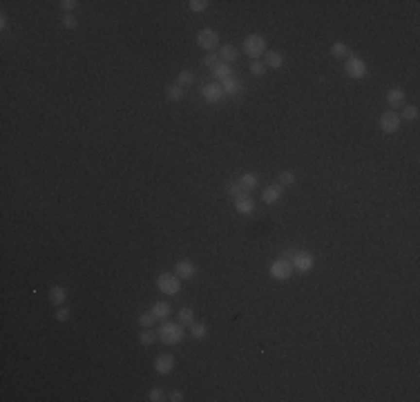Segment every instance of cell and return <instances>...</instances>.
<instances>
[{"mask_svg":"<svg viewBox=\"0 0 420 402\" xmlns=\"http://www.w3.org/2000/svg\"><path fill=\"white\" fill-rule=\"evenodd\" d=\"M157 337H159V335H157L152 329H143L141 333H139V342H141L143 347H150V344H155Z\"/></svg>","mask_w":420,"mask_h":402,"instance_id":"obj_23","label":"cell"},{"mask_svg":"<svg viewBox=\"0 0 420 402\" xmlns=\"http://www.w3.org/2000/svg\"><path fill=\"white\" fill-rule=\"evenodd\" d=\"M148 400L150 402H163V400H168V398H166V393H163V389L157 386V389H152V391L148 393Z\"/></svg>","mask_w":420,"mask_h":402,"instance_id":"obj_34","label":"cell"},{"mask_svg":"<svg viewBox=\"0 0 420 402\" xmlns=\"http://www.w3.org/2000/svg\"><path fill=\"white\" fill-rule=\"evenodd\" d=\"M206 333H208L206 324H201V322H192V324H190V335H192L194 340H204Z\"/></svg>","mask_w":420,"mask_h":402,"instance_id":"obj_25","label":"cell"},{"mask_svg":"<svg viewBox=\"0 0 420 402\" xmlns=\"http://www.w3.org/2000/svg\"><path fill=\"white\" fill-rule=\"evenodd\" d=\"M58 5H61V9L65 11V14H72L74 9H76V0H61V2H58Z\"/></svg>","mask_w":420,"mask_h":402,"instance_id":"obj_37","label":"cell"},{"mask_svg":"<svg viewBox=\"0 0 420 402\" xmlns=\"http://www.w3.org/2000/svg\"><path fill=\"white\" fill-rule=\"evenodd\" d=\"M293 273H295V268H293V264H291V259H286V257H280L271 264V277L273 280H277V281L291 280Z\"/></svg>","mask_w":420,"mask_h":402,"instance_id":"obj_3","label":"cell"},{"mask_svg":"<svg viewBox=\"0 0 420 402\" xmlns=\"http://www.w3.org/2000/svg\"><path fill=\"white\" fill-rule=\"evenodd\" d=\"M380 130L385 134H396L400 130V116L396 112H382L380 114Z\"/></svg>","mask_w":420,"mask_h":402,"instance_id":"obj_9","label":"cell"},{"mask_svg":"<svg viewBox=\"0 0 420 402\" xmlns=\"http://www.w3.org/2000/svg\"><path fill=\"white\" fill-rule=\"evenodd\" d=\"M168 400H170V402H181V400H183V393H181V391H170Z\"/></svg>","mask_w":420,"mask_h":402,"instance_id":"obj_39","label":"cell"},{"mask_svg":"<svg viewBox=\"0 0 420 402\" xmlns=\"http://www.w3.org/2000/svg\"><path fill=\"white\" fill-rule=\"evenodd\" d=\"M264 65L266 67H273V70H280V67L284 65V56L280 54V52H266L264 54Z\"/></svg>","mask_w":420,"mask_h":402,"instance_id":"obj_20","label":"cell"},{"mask_svg":"<svg viewBox=\"0 0 420 402\" xmlns=\"http://www.w3.org/2000/svg\"><path fill=\"white\" fill-rule=\"evenodd\" d=\"M0 29H7V16L0 14Z\"/></svg>","mask_w":420,"mask_h":402,"instance_id":"obj_40","label":"cell"},{"mask_svg":"<svg viewBox=\"0 0 420 402\" xmlns=\"http://www.w3.org/2000/svg\"><path fill=\"white\" fill-rule=\"evenodd\" d=\"M212 76L219 78V81H226V78L235 76V70H232V65H228V63H217L215 67H212Z\"/></svg>","mask_w":420,"mask_h":402,"instance_id":"obj_17","label":"cell"},{"mask_svg":"<svg viewBox=\"0 0 420 402\" xmlns=\"http://www.w3.org/2000/svg\"><path fill=\"white\" fill-rule=\"evenodd\" d=\"M235 210L239 215H253L255 212V201L248 197V194H242V197L235 199Z\"/></svg>","mask_w":420,"mask_h":402,"instance_id":"obj_14","label":"cell"},{"mask_svg":"<svg viewBox=\"0 0 420 402\" xmlns=\"http://www.w3.org/2000/svg\"><path fill=\"white\" fill-rule=\"evenodd\" d=\"M404 89H400V87H391L387 92V103H389V107H402L404 105Z\"/></svg>","mask_w":420,"mask_h":402,"instance_id":"obj_15","label":"cell"},{"mask_svg":"<svg viewBox=\"0 0 420 402\" xmlns=\"http://www.w3.org/2000/svg\"><path fill=\"white\" fill-rule=\"evenodd\" d=\"M226 192L230 194L232 199H237V197H242V194H246V190L242 188V183H239V181H228Z\"/></svg>","mask_w":420,"mask_h":402,"instance_id":"obj_26","label":"cell"},{"mask_svg":"<svg viewBox=\"0 0 420 402\" xmlns=\"http://www.w3.org/2000/svg\"><path fill=\"white\" fill-rule=\"evenodd\" d=\"M155 324H157V317L150 313V311H148V313L139 315V326H143V329H152Z\"/></svg>","mask_w":420,"mask_h":402,"instance_id":"obj_29","label":"cell"},{"mask_svg":"<svg viewBox=\"0 0 420 402\" xmlns=\"http://www.w3.org/2000/svg\"><path fill=\"white\" fill-rule=\"evenodd\" d=\"M237 56H239V50L235 47V45H221V47H219L221 63H228V65H230L232 61H237Z\"/></svg>","mask_w":420,"mask_h":402,"instance_id":"obj_16","label":"cell"},{"mask_svg":"<svg viewBox=\"0 0 420 402\" xmlns=\"http://www.w3.org/2000/svg\"><path fill=\"white\" fill-rule=\"evenodd\" d=\"M266 70H268V67H266L262 61H253V63H250V74H253V76H264Z\"/></svg>","mask_w":420,"mask_h":402,"instance_id":"obj_33","label":"cell"},{"mask_svg":"<svg viewBox=\"0 0 420 402\" xmlns=\"http://www.w3.org/2000/svg\"><path fill=\"white\" fill-rule=\"evenodd\" d=\"M208 0H190L188 2V7H190V11H192V14H201V11H206L208 9Z\"/></svg>","mask_w":420,"mask_h":402,"instance_id":"obj_32","label":"cell"},{"mask_svg":"<svg viewBox=\"0 0 420 402\" xmlns=\"http://www.w3.org/2000/svg\"><path fill=\"white\" fill-rule=\"evenodd\" d=\"M197 45L206 52L217 50V47H219V34H217L215 29H210V27L199 29V34H197Z\"/></svg>","mask_w":420,"mask_h":402,"instance_id":"obj_5","label":"cell"},{"mask_svg":"<svg viewBox=\"0 0 420 402\" xmlns=\"http://www.w3.org/2000/svg\"><path fill=\"white\" fill-rule=\"evenodd\" d=\"M175 275H177L179 280H192V277L197 275V266H194L190 259H181V262H177V266H175Z\"/></svg>","mask_w":420,"mask_h":402,"instance_id":"obj_11","label":"cell"},{"mask_svg":"<svg viewBox=\"0 0 420 402\" xmlns=\"http://www.w3.org/2000/svg\"><path fill=\"white\" fill-rule=\"evenodd\" d=\"M155 371L159 375H170L172 371H175V355H170V353H161V355H157Z\"/></svg>","mask_w":420,"mask_h":402,"instance_id":"obj_10","label":"cell"},{"mask_svg":"<svg viewBox=\"0 0 420 402\" xmlns=\"http://www.w3.org/2000/svg\"><path fill=\"white\" fill-rule=\"evenodd\" d=\"M150 313L155 315L157 320H166V317H170L172 306H170L168 302H157V304H152V309H150Z\"/></svg>","mask_w":420,"mask_h":402,"instance_id":"obj_19","label":"cell"},{"mask_svg":"<svg viewBox=\"0 0 420 402\" xmlns=\"http://www.w3.org/2000/svg\"><path fill=\"white\" fill-rule=\"evenodd\" d=\"M70 315H72V311L65 309V306H61V309L56 311V320H58V322H67V320H70Z\"/></svg>","mask_w":420,"mask_h":402,"instance_id":"obj_38","label":"cell"},{"mask_svg":"<svg viewBox=\"0 0 420 402\" xmlns=\"http://www.w3.org/2000/svg\"><path fill=\"white\" fill-rule=\"evenodd\" d=\"M179 322H181L183 326H190L194 322V311L190 309V306H186V309L179 311Z\"/></svg>","mask_w":420,"mask_h":402,"instance_id":"obj_27","label":"cell"},{"mask_svg":"<svg viewBox=\"0 0 420 402\" xmlns=\"http://www.w3.org/2000/svg\"><path fill=\"white\" fill-rule=\"evenodd\" d=\"M331 54L335 56V58H349V47L344 43H333L331 45Z\"/></svg>","mask_w":420,"mask_h":402,"instance_id":"obj_28","label":"cell"},{"mask_svg":"<svg viewBox=\"0 0 420 402\" xmlns=\"http://www.w3.org/2000/svg\"><path fill=\"white\" fill-rule=\"evenodd\" d=\"M157 286H159L161 293H166V295H177L181 291V280L177 275H172V273H161L157 277Z\"/></svg>","mask_w":420,"mask_h":402,"instance_id":"obj_4","label":"cell"},{"mask_svg":"<svg viewBox=\"0 0 420 402\" xmlns=\"http://www.w3.org/2000/svg\"><path fill=\"white\" fill-rule=\"evenodd\" d=\"M157 335L163 344H179L183 340V324L181 322H166L159 326Z\"/></svg>","mask_w":420,"mask_h":402,"instance_id":"obj_1","label":"cell"},{"mask_svg":"<svg viewBox=\"0 0 420 402\" xmlns=\"http://www.w3.org/2000/svg\"><path fill=\"white\" fill-rule=\"evenodd\" d=\"M418 119V107L416 105H407V107H402V116H400V121H416Z\"/></svg>","mask_w":420,"mask_h":402,"instance_id":"obj_30","label":"cell"},{"mask_svg":"<svg viewBox=\"0 0 420 402\" xmlns=\"http://www.w3.org/2000/svg\"><path fill=\"white\" fill-rule=\"evenodd\" d=\"M344 72L351 78H365L369 74V65L358 56H349L347 63H344Z\"/></svg>","mask_w":420,"mask_h":402,"instance_id":"obj_6","label":"cell"},{"mask_svg":"<svg viewBox=\"0 0 420 402\" xmlns=\"http://www.w3.org/2000/svg\"><path fill=\"white\" fill-rule=\"evenodd\" d=\"M244 52H246V56H248V58H253V61H260V56L266 54V40H264V36H260V34H250V36H246V38H244Z\"/></svg>","mask_w":420,"mask_h":402,"instance_id":"obj_2","label":"cell"},{"mask_svg":"<svg viewBox=\"0 0 420 402\" xmlns=\"http://www.w3.org/2000/svg\"><path fill=\"white\" fill-rule=\"evenodd\" d=\"M291 264H293V268L299 270V273H309V270L315 266V257L311 253H306V250H295L293 257H291Z\"/></svg>","mask_w":420,"mask_h":402,"instance_id":"obj_8","label":"cell"},{"mask_svg":"<svg viewBox=\"0 0 420 402\" xmlns=\"http://www.w3.org/2000/svg\"><path fill=\"white\" fill-rule=\"evenodd\" d=\"M201 99L210 105L221 103V101L226 99V94L221 89V83H206L204 87H201Z\"/></svg>","mask_w":420,"mask_h":402,"instance_id":"obj_7","label":"cell"},{"mask_svg":"<svg viewBox=\"0 0 420 402\" xmlns=\"http://www.w3.org/2000/svg\"><path fill=\"white\" fill-rule=\"evenodd\" d=\"M61 22H63V27H65V29H76V25H78V20L72 16V14H65Z\"/></svg>","mask_w":420,"mask_h":402,"instance_id":"obj_36","label":"cell"},{"mask_svg":"<svg viewBox=\"0 0 420 402\" xmlns=\"http://www.w3.org/2000/svg\"><path fill=\"white\" fill-rule=\"evenodd\" d=\"M237 181L242 183V188L246 190V192H250V190H255V188H257V175H255V172H244Z\"/></svg>","mask_w":420,"mask_h":402,"instance_id":"obj_21","label":"cell"},{"mask_svg":"<svg viewBox=\"0 0 420 402\" xmlns=\"http://www.w3.org/2000/svg\"><path fill=\"white\" fill-rule=\"evenodd\" d=\"M50 302L54 306H63L67 302V288L65 286H52L50 288Z\"/></svg>","mask_w":420,"mask_h":402,"instance_id":"obj_18","label":"cell"},{"mask_svg":"<svg viewBox=\"0 0 420 402\" xmlns=\"http://www.w3.org/2000/svg\"><path fill=\"white\" fill-rule=\"evenodd\" d=\"M166 96H168V101H181L183 96H186V92H183V87H179V85H168Z\"/></svg>","mask_w":420,"mask_h":402,"instance_id":"obj_24","label":"cell"},{"mask_svg":"<svg viewBox=\"0 0 420 402\" xmlns=\"http://www.w3.org/2000/svg\"><path fill=\"white\" fill-rule=\"evenodd\" d=\"M217 63H219V56H215L212 52H208V54L201 58V65H204V67H215Z\"/></svg>","mask_w":420,"mask_h":402,"instance_id":"obj_35","label":"cell"},{"mask_svg":"<svg viewBox=\"0 0 420 402\" xmlns=\"http://www.w3.org/2000/svg\"><path fill=\"white\" fill-rule=\"evenodd\" d=\"M277 181H280V186H293L295 183V172H291V170H284V172H280V176H277Z\"/></svg>","mask_w":420,"mask_h":402,"instance_id":"obj_31","label":"cell"},{"mask_svg":"<svg viewBox=\"0 0 420 402\" xmlns=\"http://www.w3.org/2000/svg\"><path fill=\"white\" fill-rule=\"evenodd\" d=\"M282 192H284V188L280 186V183H271L268 188H264L262 201H264V204H277V201L282 199Z\"/></svg>","mask_w":420,"mask_h":402,"instance_id":"obj_12","label":"cell"},{"mask_svg":"<svg viewBox=\"0 0 420 402\" xmlns=\"http://www.w3.org/2000/svg\"><path fill=\"white\" fill-rule=\"evenodd\" d=\"M197 81V76H194L192 70H181L177 76V85L179 87H188V85H192V83Z\"/></svg>","mask_w":420,"mask_h":402,"instance_id":"obj_22","label":"cell"},{"mask_svg":"<svg viewBox=\"0 0 420 402\" xmlns=\"http://www.w3.org/2000/svg\"><path fill=\"white\" fill-rule=\"evenodd\" d=\"M221 89H224V94H226V96H242L244 83L237 81L235 76H230V78H226V81H221Z\"/></svg>","mask_w":420,"mask_h":402,"instance_id":"obj_13","label":"cell"}]
</instances>
